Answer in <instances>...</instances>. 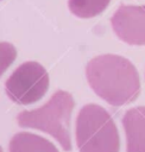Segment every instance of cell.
Returning a JSON list of instances; mask_svg holds the SVG:
<instances>
[{
  "label": "cell",
  "instance_id": "obj_1",
  "mask_svg": "<svg viewBox=\"0 0 145 152\" xmlns=\"http://www.w3.org/2000/svg\"><path fill=\"white\" fill-rule=\"evenodd\" d=\"M90 88L103 101L114 107L133 102L140 94L139 74L131 61L119 55H100L86 66Z\"/></svg>",
  "mask_w": 145,
  "mask_h": 152
},
{
  "label": "cell",
  "instance_id": "obj_11",
  "mask_svg": "<svg viewBox=\"0 0 145 152\" xmlns=\"http://www.w3.org/2000/svg\"><path fill=\"white\" fill-rule=\"evenodd\" d=\"M0 1H1V0H0Z\"/></svg>",
  "mask_w": 145,
  "mask_h": 152
},
{
  "label": "cell",
  "instance_id": "obj_9",
  "mask_svg": "<svg viewBox=\"0 0 145 152\" xmlns=\"http://www.w3.org/2000/svg\"><path fill=\"white\" fill-rule=\"evenodd\" d=\"M17 50L14 45L7 42H0V77L8 69V66L15 61Z\"/></svg>",
  "mask_w": 145,
  "mask_h": 152
},
{
  "label": "cell",
  "instance_id": "obj_3",
  "mask_svg": "<svg viewBox=\"0 0 145 152\" xmlns=\"http://www.w3.org/2000/svg\"><path fill=\"white\" fill-rule=\"evenodd\" d=\"M76 145L80 152H119L120 137L112 115L101 106H83L75 124Z\"/></svg>",
  "mask_w": 145,
  "mask_h": 152
},
{
  "label": "cell",
  "instance_id": "obj_7",
  "mask_svg": "<svg viewBox=\"0 0 145 152\" xmlns=\"http://www.w3.org/2000/svg\"><path fill=\"white\" fill-rule=\"evenodd\" d=\"M8 152H59L57 147L42 135L30 132L15 133L8 144Z\"/></svg>",
  "mask_w": 145,
  "mask_h": 152
},
{
  "label": "cell",
  "instance_id": "obj_2",
  "mask_svg": "<svg viewBox=\"0 0 145 152\" xmlns=\"http://www.w3.org/2000/svg\"><path fill=\"white\" fill-rule=\"evenodd\" d=\"M74 106L72 95L59 89L42 107L20 112L17 115V122L20 127L34 128L50 134L64 151L69 152L72 148L69 125Z\"/></svg>",
  "mask_w": 145,
  "mask_h": 152
},
{
  "label": "cell",
  "instance_id": "obj_6",
  "mask_svg": "<svg viewBox=\"0 0 145 152\" xmlns=\"http://www.w3.org/2000/svg\"><path fill=\"white\" fill-rule=\"evenodd\" d=\"M126 152H145V106L133 107L122 115Z\"/></svg>",
  "mask_w": 145,
  "mask_h": 152
},
{
  "label": "cell",
  "instance_id": "obj_8",
  "mask_svg": "<svg viewBox=\"0 0 145 152\" xmlns=\"http://www.w3.org/2000/svg\"><path fill=\"white\" fill-rule=\"evenodd\" d=\"M111 0H68L70 12L78 18H93L102 13Z\"/></svg>",
  "mask_w": 145,
  "mask_h": 152
},
{
  "label": "cell",
  "instance_id": "obj_4",
  "mask_svg": "<svg viewBox=\"0 0 145 152\" xmlns=\"http://www.w3.org/2000/svg\"><path fill=\"white\" fill-rule=\"evenodd\" d=\"M49 74L46 69L34 61L21 63L6 80L7 97L17 104H31L39 101L49 89Z\"/></svg>",
  "mask_w": 145,
  "mask_h": 152
},
{
  "label": "cell",
  "instance_id": "obj_5",
  "mask_svg": "<svg viewBox=\"0 0 145 152\" xmlns=\"http://www.w3.org/2000/svg\"><path fill=\"white\" fill-rule=\"evenodd\" d=\"M116 37L128 45H145V5H121L111 19Z\"/></svg>",
  "mask_w": 145,
  "mask_h": 152
},
{
  "label": "cell",
  "instance_id": "obj_10",
  "mask_svg": "<svg viewBox=\"0 0 145 152\" xmlns=\"http://www.w3.org/2000/svg\"><path fill=\"white\" fill-rule=\"evenodd\" d=\"M0 152H4V151H2V148H1V146H0Z\"/></svg>",
  "mask_w": 145,
  "mask_h": 152
}]
</instances>
